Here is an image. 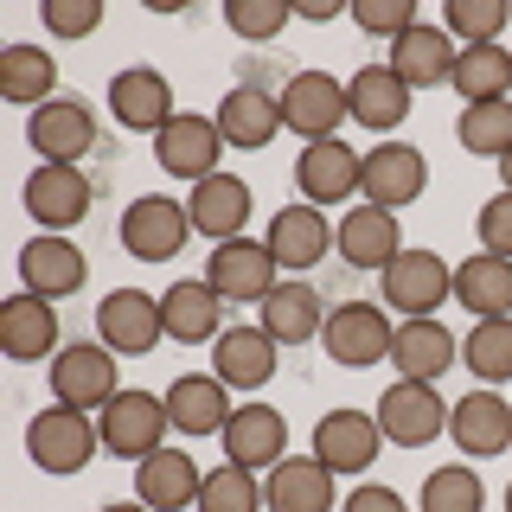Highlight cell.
Returning <instances> with one entry per match:
<instances>
[{
	"label": "cell",
	"mask_w": 512,
	"mask_h": 512,
	"mask_svg": "<svg viewBox=\"0 0 512 512\" xmlns=\"http://www.w3.org/2000/svg\"><path fill=\"white\" fill-rule=\"evenodd\" d=\"M500 192H512V148H506V160H500Z\"/></svg>",
	"instance_id": "cell-48"
},
{
	"label": "cell",
	"mask_w": 512,
	"mask_h": 512,
	"mask_svg": "<svg viewBox=\"0 0 512 512\" xmlns=\"http://www.w3.org/2000/svg\"><path fill=\"white\" fill-rule=\"evenodd\" d=\"M340 122H352L340 77H327V71H295V77L282 84V128H295L301 148H308V141H333V135H340Z\"/></svg>",
	"instance_id": "cell-9"
},
{
	"label": "cell",
	"mask_w": 512,
	"mask_h": 512,
	"mask_svg": "<svg viewBox=\"0 0 512 512\" xmlns=\"http://www.w3.org/2000/svg\"><path fill=\"white\" fill-rule=\"evenodd\" d=\"M378 448H384V429L372 410H327L314 423V455L333 474H365L378 461Z\"/></svg>",
	"instance_id": "cell-18"
},
{
	"label": "cell",
	"mask_w": 512,
	"mask_h": 512,
	"mask_svg": "<svg viewBox=\"0 0 512 512\" xmlns=\"http://www.w3.org/2000/svg\"><path fill=\"white\" fill-rule=\"evenodd\" d=\"M263 506V487H256L250 468H237V461H224V468L205 474L199 487V512H256Z\"/></svg>",
	"instance_id": "cell-42"
},
{
	"label": "cell",
	"mask_w": 512,
	"mask_h": 512,
	"mask_svg": "<svg viewBox=\"0 0 512 512\" xmlns=\"http://www.w3.org/2000/svg\"><path fill=\"white\" fill-rule=\"evenodd\" d=\"M506 20H512L506 0H448L442 32H448V39H461V45H500Z\"/></svg>",
	"instance_id": "cell-41"
},
{
	"label": "cell",
	"mask_w": 512,
	"mask_h": 512,
	"mask_svg": "<svg viewBox=\"0 0 512 512\" xmlns=\"http://www.w3.org/2000/svg\"><path fill=\"white\" fill-rule=\"evenodd\" d=\"M192 237L186 199H167V192H141L135 205L122 212V250L135 263H173Z\"/></svg>",
	"instance_id": "cell-6"
},
{
	"label": "cell",
	"mask_w": 512,
	"mask_h": 512,
	"mask_svg": "<svg viewBox=\"0 0 512 512\" xmlns=\"http://www.w3.org/2000/svg\"><path fill=\"white\" fill-rule=\"evenodd\" d=\"M448 436L468 461H487V455H506L512 448V404L493 391H468L455 410H448Z\"/></svg>",
	"instance_id": "cell-27"
},
{
	"label": "cell",
	"mask_w": 512,
	"mask_h": 512,
	"mask_svg": "<svg viewBox=\"0 0 512 512\" xmlns=\"http://www.w3.org/2000/svg\"><path fill=\"white\" fill-rule=\"evenodd\" d=\"M160 320H167V340L205 346V340L224 333V301H218V288L205 276H186V282H173L167 295H160Z\"/></svg>",
	"instance_id": "cell-32"
},
{
	"label": "cell",
	"mask_w": 512,
	"mask_h": 512,
	"mask_svg": "<svg viewBox=\"0 0 512 512\" xmlns=\"http://www.w3.org/2000/svg\"><path fill=\"white\" fill-rule=\"evenodd\" d=\"M224 461H237V468H276V461H288V416L276 410V404H237L231 410V423H224Z\"/></svg>",
	"instance_id": "cell-15"
},
{
	"label": "cell",
	"mask_w": 512,
	"mask_h": 512,
	"mask_svg": "<svg viewBox=\"0 0 512 512\" xmlns=\"http://www.w3.org/2000/svg\"><path fill=\"white\" fill-rule=\"evenodd\" d=\"M256 327H263L276 346H308V340H320L327 314H320L314 282H308V276H282V282L263 295V308H256Z\"/></svg>",
	"instance_id": "cell-23"
},
{
	"label": "cell",
	"mask_w": 512,
	"mask_h": 512,
	"mask_svg": "<svg viewBox=\"0 0 512 512\" xmlns=\"http://www.w3.org/2000/svg\"><path fill=\"white\" fill-rule=\"evenodd\" d=\"M263 512H340L333 468L320 455H288L263 480Z\"/></svg>",
	"instance_id": "cell-19"
},
{
	"label": "cell",
	"mask_w": 512,
	"mask_h": 512,
	"mask_svg": "<svg viewBox=\"0 0 512 512\" xmlns=\"http://www.w3.org/2000/svg\"><path fill=\"white\" fill-rule=\"evenodd\" d=\"M199 487H205V474H199V461H192L186 448H160V455L135 461V500L148 506V512H186V506H199Z\"/></svg>",
	"instance_id": "cell-25"
},
{
	"label": "cell",
	"mask_w": 512,
	"mask_h": 512,
	"mask_svg": "<svg viewBox=\"0 0 512 512\" xmlns=\"http://www.w3.org/2000/svg\"><path fill=\"white\" fill-rule=\"evenodd\" d=\"M39 20L52 39H90L96 26H103V0H45Z\"/></svg>",
	"instance_id": "cell-45"
},
{
	"label": "cell",
	"mask_w": 512,
	"mask_h": 512,
	"mask_svg": "<svg viewBox=\"0 0 512 512\" xmlns=\"http://www.w3.org/2000/svg\"><path fill=\"white\" fill-rule=\"evenodd\" d=\"M20 199H26V212H32V224H39V231L64 237L71 224H84V212H90V180H84V167H58V160H39V167L26 173Z\"/></svg>",
	"instance_id": "cell-12"
},
{
	"label": "cell",
	"mask_w": 512,
	"mask_h": 512,
	"mask_svg": "<svg viewBox=\"0 0 512 512\" xmlns=\"http://www.w3.org/2000/svg\"><path fill=\"white\" fill-rule=\"evenodd\" d=\"M167 429H173L167 397H154V391H116L103 410H96L103 455H116V461H148V455H160V448H167Z\"/></svg>",
	"instance_id": "cell-1"
},
{
	"label": "cell",
	"mask_w": 512,
	"mask_h": 512,
	"mask_svg": "<svg viewBox=\"0 0 512 512\" xmlns=\"http://www.w3.org/2000/svg\"><path fill=\"white\" fill-rule=\"evenodd\" d=\"M26 141H32V154L58 160V167H77V160L96 148L90 103H77V96H52V103H39L26 116Z\"/></svg>",
	"instance_id": "cell-14"
},
{
	"label": "cell",
	"mask_w": 512,
	"mask_h": 512,
	"mask_svg": "<svg viewBox=\"0 0 512 512\" xmlns=\"http://www.w3.org/2000/svg\"><path fill=\"white\" fill-rule=\"evenodd\" d=\"M378 295H384V308H397L404 320H429L455 295V269L436 250H397L391 269L378 276Z\"/></svg>",
	"instance_id": "cell-5"
},
{
	"label": "cell",
	"mask_w": 512,
	"mask_h": 512,
	"mask_svg": "<svg viewBox=\"0 0 512 512\" xmlns=\"http://www.w3.org/2000/svg\"><path fill=\"white\" fill-rule=\"evenodd\" d=\"M506 512H512V480H506Z\"/></svg>",
	"instance_id": "cell-50"
},
{
	"label": "cell",
	"mask_w": 512,
	"mask_h": 512,
	"mask_svg": "<svg viewBox=\"0 0 512 512\" xmlns=\"http://www.w3.org/2000/svg\"><path fill=\"white\" fill-rule=\"evenodd\" d=\"M116 352H109L103 340H84V346H58V359H52V404H71V410H103L109 397L122 391V378H116Z\"/></svg>",
	"instance_id": "cell-7"
},
{
	"label": "cell",
	"mask_w": 512,
	"mask_h": 512,
	"mask_svg": "<svg viewBox=\"0 0 512 512\" xmlns=\"http://www.w3.org/2000/svg\"><path fill=\"white\" fill-rule=\"evenodd\" d=\"M0 352L20 359V365L58 359V301L26 295V288L0 301Z\"/></svg>",
	"instance_id": "cell-17"
},
{
	"label": "cell",
	"mask_w": 512,
	"mask_h": 512,
	"mask_svg": "<svg viewBox=\"0 0 512 512\" xmlns=\"http://www.w3.org/2000/svg\"><path fill=\"white\" fill-rule=\"evenodd\" d=\"M218 135H224V148H237V154L269 148V141L282 135V96H269L263 84H231L224 103H218Z\"/></svg>",
	"instance_id": "cell-22"
},
{
	"label": "cell",
	"mask_w": 512,
	"mask_h": 512,
	"mask_svg": "<svg viewBox=\"0 0 512 512\" xmlns=\"http://www.w3.org/2000/svg\"><path fill=\"white\" fill-rule=\"evenodd\" d=\"M448 84H455L461 109L468 103H500V96H512V52L506 45H461Z\"/></svg>",
	"instance_id": "cell-36"
},
{
	"label": "cell",
	"mask_w": 512,
	"mask_h": 512,
	"mask_svg": "<svg viewBox=\"0 0 512 512\" xmlns=\"http://www.w3.org/2000/svg\"><path fill=\"white\" fill-rule=\"evenodd\" d=\"M340 512H410V506H404V493L378 487V480H359V487L340 500Z\"/></svg>",
	"instance_id": "cell-47"
},
{
	"label": "cell",
	"mask_w": 512,
	"mask_h": 512,
	"mask_svg": "<svg viewBox=\"0 0 512 512\" xmlns=\"http://www.w3.org/2000/svg\"><path fill=\"white\" fill-rule=\"evenodd\" d=\"M205 282L218 288V301H237V308H263V295L282 282V263L269 244H256V237H231V244H218L205 256Z\"/></svg>",
	"instance_id": "cell-8"
},
{
	"label": "cell",
	"mask_w": 512,
	"mask_h": 512,
	"mask_svg": "<svg viewBox=\"0 0 512 512\" xmlns=\"http://www.w3.org/2000/svg\"><path fill=\"white\" fill-rule=\"evenodd\" d=\"M352 20H359V32H372V39L397 45V39L416 26V0H359V7H352Z\"/></svg>",
	"instance_id": "cell-44"
},
{
	"label": "cell",
	"mask_w": 512,
	"mask_h": 512,
	"mask_svg": "<svg viewBox=\"0 0 512 512\" xmlns=\"http://www.w3.org/2000/svg\"><path fill=\"white\" fill-rule=\"evenodd\" d=\"M455 141L480 160H493L500 167L506 148H512V96H500V103H468L455 116Z\"/></svg>",
	"instance_id": "cell-38"
},
{
	"label": "cell",
	"mask_w": 512,
	"mask_h": 512,
	"mask_svg": "<svg viewBox=\"0 0 512 512\" xmlns=\"http://www.w3.org/2000/svg\"><path fill=\"white\" fill-rule=\"evenodd\" d=\"M109 116L135 135H160L180 109H173V84L154 71V64H128V71L109 77Z\"/></svg>",
	"instance_id": "cell-16"
},
{
	"label": "cell",
	"mask_w": 512,
	"mask_h": 512,
	"mask_svg": "<svg viewBox=\"0 0 512 512\" xmlns=\"http://www.w3.org/2000/svg\"><path fill=\"white\" fill-rule=\"evenodd\" d=\"M288 20H295V7H288V0H231V7H224V26H231L237 39H250V45L282 39Z\"/></svg>",
	"instance_id": "cell-43"
},
{
	"label": "cell",
	"mask_w": 512,
	"mask_h": 512,
	"mask_svg": "<svg viewBox=\"0 0 512 512\" xmlns=\"http://www.w3.org/2000/svg\"><path fill=\"white\" fill-rule=\"evenodd\" d=\"M455 359H461V346H455V333H448L436 314H429V320H397V340H391V365H397V378H423V384H436Z\"/></svg>",
	"instance_id": "cell-33"
},
{
	"label": "cell",
	"mask_w": 512,
	"mask_h": 512,
	"mask_svg": "<svg viewBox=\"0 0 512 512\" xmlns=\"http://www.w3.org/2000/svg\"><path fill=\"white\" fill-rule=\"evenodd\" d=\"M154 154H160V167L173 173V180H186V186H199V180H212V173H224L218 160H224V135H218V116H192V109H180L167 128L154 135Z\"/></svg>",
	"instance_id": "cell-13"
},
{
	"label": "cell",
	"mask_w": 512,
	"mask_h": 512,
	"mask_svg": "<svg viewBox=\"0 0 512 512\" xmlns=\"http://www.w3.org/2000/svg\"><path fill=\"white\" fill-rule=\"evenodd\" d=\"M474 231H480V250L487 256H506L512 263V192H493V199L480 205Z\"/></svg>",
	"instance_id": "cell-46"
},
{
	"label": "cell",
	"mask_w": 512,
	"mask_h": 512,
	"mask_svg": "<svg viewBox=\"0 0 512 512\" xmlns=\"http://www.w3.org/2000/svg\"><path fill=\"white\" fill-rule=\"evenodd\" d=\"M333 250L346 256L352 269H391V256L404 250V237H397V212H384V205H352V212L333 224Z\"/></svg>",
	"instance_id": "cell-30"
},
{
	"label": "cell",
	"mask_w": 512,
	"mask_h": 512,
	"mask_svg": "<svg viewBox=\"0 0 512 512\" xmlns=\"http://www.w3.org/2000/svg\"><path fill=\"white\" fill-rule=\"evenodd\" d=\"M186 218H192L199 237L231 244V237H244V224H250V186L237 180V173H212V180H199L186 192Z\"/></svg>",
	"instance_id": "cell-29"
},
{
	"label": "cell",
	"mask_w": 512,
	"mask_h": 512,
	"mask_svg": "<svg viewBox=\"0 0 512 512\" xmlns=\"http://www.w3.org/2000/svg\"><path fill=\"white\" fill-rule=\"evenodd\" d=\"M461 365H468L480 384H506L512 378V314L474 320L468 340H461Z\"/></svg>",
	"instance_id": "cell-39"
},
{
	"label": "cell",
	"mask_w": 512,
	"mask_h": 512,
	"mask_svg": "<svg viewBox=\"0 0 512 512\" xmlns=\"http://www.w3.org/2000/svg\"><path fill=\"white\" fill-rule=\"evenodd\" d=\"M455 58L461 52H455V39H448L442 26H423V20H416L404 39L391 45V58H384V64H391L410 90H429V84H448V77H455Z\"/></svg>",
	"instance_id": "cell-34"
},
{
	"label": "cell",
	"mask_w": 512,
	"mask_h": 512,
	"mask_svg": "<svg viewBox=\"0 0 512 512\" xmlns=\"http://www.w3.org/2000/svg\"><path fill=\"white\" fill-rule=\"evenodd\" d=\"M455 301L468 308L474 320H500L512 314V263L506 256H468V263L455 269Z\"/></svg>",
	"instance_id": "cell-35"
},
{
	"label": "cell",
	"mask_w": 512,
	"mask_h": 512,
	"mask_svg": "<svg viewBox=\"0 0 512 512\" xmlns=\"http://www.w3.org/2000/svg\"><path fill=\"white\" fill-rule=\"evenodd\" d=\"M96 448H103V436H96V416H90V410L52 404V410H39V416L26 423V455H32V468H45V474H77V468H90Z\"/></svg>",
	"instance_id": "cell-4"
},
{
	"label": "cell",
	"mask_w": 512,
	"mask_h": 512,
	"mask_svg": "<svg viewBox=\"0 0 512 512\" xmlns=\"http://www.w3.org/2000/svg\"><path fill=\"white\" fill-rule=\"evenodd\" d=\"M103 512H148L141 500H116V506H103Z\"/></svg>",
	"instance_id": "cell-49"
},
{
	"label": "cell",
	"mask_w": 512,
	"mask_h": 512,
	"mask_svg": "<svg viewBox=\"0 0 512 512\" xmlns=\"http://www.w3.org/2000/svg\"><path fill=\"white\" fill-rule=\"evenodd\" d=\"M269 250H276V263L288 269V276H308V269L320 263V256L333 250V224L320 218V205H282L276 218H269Z\"/></svg>",
	"instance_id": "cell-31"
},
{
	"label": "cell",
	"mask_w": 512,
	"mask_h": 512,
	"mask_svg": "<svg viewBox=\"0 0 512 512\" xmlns=\"http://www.w3.org/2000/svg\"><path fill=\"white\" fill-rule=\"evenodd\" d=\"M423 186H429V160H423V148H410V141H378V148H365V167H359L365 205L404 212V205L423 199Z\"/></svg>",
	"instance_id": "cell-11"
},
{
	"label": "cell",
	"mask_w": 512,
	"mask_h": 512,
	"mask_svg": "<svg viewBox=\"0 0 512 512\" xmlns=\"http://www.w3.org/2000/svg\"><path fill=\"white\" fill-rule=\"evenodd\" d=\"M276 352H282V346L269 340L263 327H224L218 340H212V372L231 384V391H250V397H256L269 378H276V365H282Z\"/></svg>",
	"instance_id": "cell-26"
},
{
	"label": "cell",
	"mask_w": 512,
	"mask_h": 512,
	"mask_svg": "<svg viewBox=\"0 0 512 512\" xmlns=\"http://www.w3.org/2000/svg\"><path fill=\"white\" fill-rule=\"evenodd\" d=\"M231 384L218 372H186L167 384V416L180 436H224V423H231Z\"/></svg>",
	"instance_id": "cell-24"
},
{
	"label": "cell",
	"mask_w": 512,
	"mask_h": 512,
	"mask_svg": "<svg viewBox=\"0 0 512 512\" xmlns=\"http://www.w3.org/2000/svg\"><path fill=\"white\" fill-rule=\"evenodd\" d=\"M448 410L455 404H442V391L423 378H391L372 404L384 442H397V448H429L436 436H448Z\"/></svg>",
	"instance_id": "cell-3"
},
{
	"label": "cell",
	"mask_w": 512,
	"mask_h": 512,
	"mask_svg": "<svg viewBox=\"0 0 512 512\" xmlns=\"http://www.w3.org/2000/svg\"><path fill=\"white\" fill-rule=\"evenodd\" d=\"M410 84L391 71V64H359V71L346 77V109L359 128H378V135H391L397 122L410 116Z\"/></svg>",
	"instance_id": "cell-28"
},
{
	"label": "cell",
	"mask_w": 512,
	"mask_h": 512,
	"mask_svg": "<svg viewBox=\"0 0 512 512\" xmlns=\"http://www.w3.org/2000/svg\"><path fill=\"white\" fill-rule=\"evenodd\" d=\"M96 340H103L116 359H141L167 340V320H160V301L141 295V288H109L96 301Z\"/></svg>",
	"instance_id": "cell-10"
},
{
	"label": "cell",
	"mask_w": 512,
	"mask_h": 512,
	"mask_svg": "<svg viewBox=\"0 0 512 512\" xmlns=\"http://www.w3.org/2000/svg\"><path fill=\"white\" fill-rule=\"evenodd\" d=\"M84 276H90V263H84V250H77L71 237L39 231V237H26V244H20V282H26V295L64 301V295L84 288Z\"/></svg>",
	"instance_id": "cell-21"
},
{
	"label": "cell",
	"mask_w": 512,
	"mask_h": 512,
	"mask_svg": "<svg viewBox=\"0 0 512 512\" xmlns=\"http://www.w3.org/2000/svg\"><path fill=\"white\" fill-rule=\"evenodd\" d=\"M487 506V487H480L474 468H436L423 480V493H416V512H480Z\"/></svg>",
	"instance_id": "cell-40"
},
{
	"label": "cell",
	"mask_w": 512,
	"mask_h": 512,
	"mask_svg": "<svg viewBox=\"0 0 512 512\" xmlns=\"http://www.w3.org/2000/svg\"><path fill=\"white\" fill-rule=\"evenodd\" d=\"M397 340V320L384 314V301H340L327 308V327H320V346H327L333 365L346 372H365V365H384Z\"/></svg>",
	"instance_id": "cell-2"
},
{
	"label": "cell",
	"mask_w": 512,
	"mask_h": 512,
	"mask_svg": "<svg viewBox=\"0 0 512 512\" xmlns=\"http://www.w3.org/2000/svg\"><path fill=\"white\" fill-rule=\"evenodd\" d=\"M359 167H365V154L359 148H346L340 135L333 141H308L295 160V186H301V205H340L359 192Z\"/></svg>",
	"instance_id": "cell-20"
},
{
	"label": "cell",
	"mask_w": 512,
	"mask_h": 512,
	"mask_svg": "<svg viewBox=\"0 0 512 512\" xmlns=\"http://www.w3.org/2000/svg\"><path fill=\"white\" fill-rule=\"evenodd\" d=\"M0 96L20 109H39L58 96V64L52 52H39V45H7L0 52Z\"/></svg>",
	"instance_id": "cell-37"
}]
</instances>
